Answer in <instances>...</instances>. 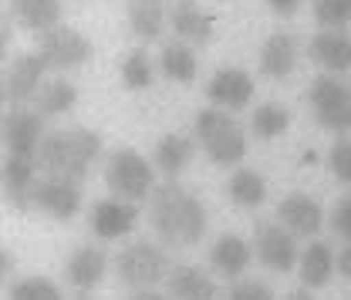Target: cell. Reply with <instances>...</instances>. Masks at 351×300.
<instances>
[{
  "instance_id": "cell-1",
  "label": "cell",
  "mask_w": 351,
  "mask_h": 300,
  "mask_svg": "<svg viewBox=\"0 0 351 300\" xmlns=\"http://www.w3.org/2000/svg\"><path fill=\"white\" fill-rule=\"evenodd\" d=\"M149 219L162 243L169 247H196L206 233V210L203 203L182 189L176 179H166L149 196Z\"/></svg>"
},
{
  "instance_id": "cell-2",
  "label": "cell",
  "mask_w": 351,
  "mask_h": 300,
  "mask_svg": "<svg viewBox=\"0 0 351 300\" xmlns=\"http://www.w3.org/2000/svg\"><path fill=\"white\" fill-rule=\"evenodd\" d=\"M101 155V135L91 129H68L51 132L38 152V166L47 175L82 182L88 175V166Z\"/></svg>"
},
{
  "instance_id": "cell-3",
  "label": "cell",
  "mask_w": 351,
  "mask_h": 300,
  "mask_svg": "<svg viewBox=\"0 0 351 300\" xmlns=\"http://www.w3.org/2000/svg\"><path fill=\"white\" fill-rule=\"evenodd\" d=\"M193 138L203 149V155L223 169L243 162L247 155V132L233 118V112L223 108H203L193 122Z\"/></svg>"
},
{
  "instance_id": "cell-4",
  "label": "cell",
  "mask_w": 351,
  "mask_h": 300,
  "mask_svg": "<svg viewBox=\"0 0 351 300\" xmlns=\"http://www.w3.org/2000/svg\"><path fill=\"white\" fill-rule=\"evenodd\" d=\"M105 186L115 199L142 203L156 192V172L149 166V159L138 155L135 149H115L105 159Z\"/></svg>"
},
{
  "instance_id": "cell-5",
  "label": "cell",
  "mask_w": 351,
  "mask_h": 300,
  "mask_svg": "<svg viewBox=\"0 0 351 300\" xmlns=\"http://www.w3.org/2000/svg\"><path fill=\"white\" fill-rule=\"evenodd\" d=\"M115 270H119V280L132 287V290H152L159 280H169V257L156 247V243H132L125 247L119 257H115Z\"/></svg>"
},
{
  "instance_id": "cell-6",
  "label": "cell",
  "mask_w": 351,
  "mask_h": 300,
  "mask_svg": "<svg viewBox=\"0 0 351 300\" xmlns=\"http://www.w3.org/2000/svg\"><path fill=\"white\" fill-rule=\"evenodd\" d=\"M307 105L317 118V125L335 135L351 129V88L338 82V75H321L307 88Z\"/></svg>"
},
{
  "instance_id": "cell-7",
  "label": "cell",
  "mask_w": 351,
  "mask_h": 300,
  "mask_svg": "<svg viewBox=\"0 0 351 300\" xmlns=\"http://www.w3.org/2000/svg\"><path fill=\"white\" fill-rule=\"evenodd\" d=\"M254 253L267 270L274 273H287L298 266L301 250H298V236L284 226V223H274V219H261L254 226Z\"/></svg>"
},
{
  "instance_id": "cell-8",
  "label": "cell",
  "mask_w": 351,
  "mask_h": 300,
  "mask_svg": "<svg viewBox=\"0 0 351 300\" xmlns=\"http://www.w3.org/2000/svg\"><path fill=\"white\" fill-rule=\"evenodd\" d=\"M38 54L47 61V68H54V71H71V68H82V64H85L88 58L95 54V47H91V41H88L82 31H75V27H54V31L41 34Z\"/></svg>"
},
{
  "instance_id": "cell-9",
  "label": "cell",
  "mask_w": 351,
  "mask_h": 300,
  "mask_svg": "<svg viewBox=\"0 0 351 300\" xmlns=\"http://www.w3.org/2000/svg\"><path fill=\"white\" fill-rule=\"evenodd\" d=\"M3 145L10 155H24V159H38L44 145V118L38 112H27V108H7L3 115Z\"/></svg>"
},
{
  "instance_id": "cell-10",
  "label": "cell",
  "mask_w": 351,
  "mask_h": 300,
  "mask_svg": "<svg viewBox=\"0 0 351 300\" xmlns=\"http://www.w3.org/2000/svg\"><path fill=\"white\" fill-rule=\"evenodd\" d=\"M44 71H47V61L41 54H21L14 58V64L3 71V88H0V98L7 108H17L21 101H27L31 95H38L44 85Z\"/></svg>"
},
{
  "instance_id": "cell-11",
  "label": "cell",
  "mask_w": 351,
  "mask_h": 300,
  "mask_svg": "<svg viewBox=\"0 0 351 300\" xmlns=\"http://www.w3.org/2000/svg\"><path fill=\"white\" fill-rule=\"evenodd\" d=\"M206 98L213 108L223 112H243L254 101V78L243 68H219L206 82Z\"/></svg>"
},
{
  "instance_id": "cell-12",
  "label": "cell",
  "mask_w": 351,
  "mask_h": 300,
  "mask_svg": "<svg viewBox=\"0 0 351 300\" xmlns=\"http://www.w3.org/2000/svg\"><path fill=\"white\" fill-rule=\"evenodd\" d=\"M135 219H138V206L125 203V199H98L91 210H88V226L98 240H122L135 229Z\"/></svg>"
},
{
  "instance_id": "cell-13",
  "label": "cell",
  "mask_w": 351,
  "mask_h": 300,
  "mask_svg": "<svg viewBox=\"0 0 351 300\" xmlns=\"http://www.w3.org/2000/svg\"><path fill=\"white\" fill-rule=\"evenodd\" d=\"M31 203H34L41 213L54 216V219H71V216L82 210V182L58 179V175L38 179L34 199H31Z\"/></svg>"
},
{
  "instance_id": "cell-14",
  "label": "cell",
  "mask_w": 351,
  "mask_h": 300,
  "mask_svg": "<svg viewBox=\"0 0 351 300\" xmlns=\"http://www.w3.org/2000/svg\"><path fill=\"white\" fill-rule=\"evenodd\" d=\"M34 186H38V159H24V155L7 152V159H3V199L14 210H31Z\"/></svg>"
},
{
  "instance_id": "cell-15",
  "label": "cell",
  "mask_w": 351,
  "mask_h": 300,
  "mask_svg": "<svg viewBox=\"0 0 351 300\" xmlns=\"http://www.w3.org/2000/svg\"><path fill=\"white\" fill-rule=\"evenodd\" d=\"M169 24H173L176 38L186 44H210L217 34L213 14H206L196 0H176L169 10Z\"/></svg>"
},
{
  "instance_id": "cell-16",
  "label": "cell",
  "mask_w": 351,
  "mask_h": 300,
  "mask_svg": "<svg viewBox=\"0 0 351 300\" xmlns=\"http://www.w3.org/2000/svg\"><path fill=\"white\" fill-rule=\"evenodd\" d=\"M307 54L324 75H341L351 68V34L348 31H317L307 44Z\"/></svg>"
},
{
  "instance_id": "cell-17",
  "label": "cell",
  "mask_w": 351,
  "mask_h": 300,
  "mask_svg": "<svg viewBox=\"0 0 351 300\" xmlns=\"http://www.w3.org/2000/svg\"><path fill=\"white\" fill-rule=\"evenodd\" d=\"M105 266H108L105 250H101V247H91V243H85V247H78V250L68 257V263H64V280H68L75 290L88 294V290H95V287L101 284Z\"/></svg>"
},
{
  "instance_id": "cell-18",
  "label": "cell",
  "mask_w": 351,
  "mask_h": 300,
  "mask_svg": "<svg viewBox=\"0 0 351 300\" xmlns=\"http://www.w3.org/2000/svg\"><path fill=\"white\" fill-rule=\"evenodd\" d=\"M277 219L294 233V236H314L321 226H324V213L321 206L304 196V192H291L277 203Z\"/></svg>"
},
{
  "instance_id": "cell-19",
  "label": "cell",
  "mask_w": 351,
  "mask_h": 300,
  "mask_svg": "<svg viewBox=\"0 0 351 300\" xmlns=\"http://www.w3.org/2000/svg\"><path fill=\"white\" fill-rule=\"evenodd\" d=\"M338 270V257L335 250L324 243V240H311L304 250H301V260H298V273H301V284L307 290H321L331 284Z\"/></svg>"
},
{
  "instance_id": "cell-20",
  "label": "cell",
  "mask_w": 351,
  "mask_h": 300,
  "mask_svg": "<svg viewBox=\"0 0 351 300\" xmlns=\"http://www.w3.org/2000/svg\"><path fill=\"white\" fill-rule=\"evenodd\" d=\"M250 260H254L250 243L240 240L237 233H223L217 243L210 247V263H213V270L219 277H226V280H240L247 273Z\"/></svg>"
},
{
  "instance_id": "cell-21",
  "label": "cell",
  "mask_w": 351,
  "mask_h": 300,
  "mask_svg": "<svg viewBox=\"0 0 351 300\" xmlns=\"http://www.w3.org/2000/svg\"><path fill=\"white\" fill-rule=\"evenodd\" d=\"M298 68V41L287 31H274L261 47V71L274 82H284Z\"/></svg>"
},
{
  "instance_id": "cell-22",
  "label": "cell",
  "mask_w": 351,
  "mask_h": 300,
  "mask_svg": "<svg viewBox=\"0 0 351 300\" xmlns=\"http://www.w3.org/2000/svg\"><path fill=\"white\" fill-rule=\"evenodd\" d=\"M169 297L173 300H217V284L210 273H203V266L182 263L169 270Z\"/></svg>"
},
{
  "instance_id": "cell-23",
  "label": "cell",
  "mask_w": 351,
  "mask_h": 300,
  "mask_svg": "<svg viewBox=\"0 0 351 300\" xmlns=\"http://www.w3.org/2000/svg\"><path fill=\"white\" fill-rule=\"evenodd\" d=\"M10 14L24 31L47 34L58 27L61 17V0H10Z\"/></svg>"
},
{
  "instance_id": "cell-24",
  "label": "cell",
  "mask_w": 351,
  "mask_h": 300,
  "mask_svg": "<svg viewBox=\"0 0 351 300\" xmlns=\"http://www.w3.org/2000/svg\"><path fill=\"white\" fill-rule=\"evenodd\" d=\"M166 21H169L166 0H129V27L135 38H142V41L162 38Z\"/></svg>"
},
{
  "instance_id": "cell-25",
  "label": "cell",
  "mask_w": 351,
  "mask_h": 300,
  "mask_svg": "<svg viewBox=\"0 0 351 300\" xmlns=\"http://www.w3.org/2000/svg\"><path fill=\"white\" fill-rule=\"evenodd\" d=\"M193 152H196L193 138H186V135H162L159 145H156L152 162H156V169L162 172L166 179H176L179 172L193 162Z\"/></svg>"
},
{
  "instance_id": "cell-26",
  "label": "cell",
  "mask_w": 351,
  "mask_h": 300,
  "mask_svg": "<svg viewBox=\"0 0 351 300\" xmlns=\"http://www.w3.org/2000/svg\"><path fill=\"white\" fill-rule=\"evenodd\" d=\"M159 68L169 82H179V85H189L196 82V71H199V61H196V51L186 41H169L159 54Z\"/></svg>"
},
{
  "instance_id": "cell-27",
  "label": "cell",
  "mask_w": 351,
  "mask_h": 300,
  "mask_svg": "<svg viewBox=\"0 0 351 300\" xmlns=\"http://www.w3.org/2000/svg\"><path fill=\"white\" fill-rule=\"evenodd\" d=\"M226 196H230L237 206L254 210V206H261L263 199H267V179L254 169H237L226 179Z\"/></svg>"
},
{
  "instance_id": "cell-28",
  "label": "cell",
  "mask_w": 351,
  "mask_h": 300,
  "mask_svg": "<svg viewBox=\"0 0 351 300\" xmlns=\"http://www.w3.org/2000/svg\"><path fill=\"white\" fill-rule=\"evenodd\" d=\"M75 101H78V88L71 85V82H64V78H54V82H44L41 91H38V115L41 118H54V115H64V112H71L75 108Z\"/></svg>"
},
{
  "instance_id": "cell-29",
  "label": "cell",
  "mask_w": 351,
  "mask_h": 300,
  "mask_svg": "<svg viewBox=\"0 0 351 300\" xmlns=\"http://www.w3.org/2000/svg\"><path fill=\"white\" fill-rule=\"evenodd\" d=\"M287 129H291V112L280 101H263V105H257V112L250 115V132L261 142H274Z\"/></svg>"
},
{
  "instance_id": "cell-30",
  "label": "cell",
  "mask_w": 351,
  "mask_h": 300,
  "mask_svg": "<svg viewBox=\"0 0 351 300\" xmlns=\"http://www.w3.org/2000/svg\"><path fill=\"white\" fill-rule=\"evenodd\" d=\"M7 300H64L61 287L47 277H24L7 287Z\"/></svg>"
},
{
  "instance_id": "cell-31",
  "label": "cell",
  "mask_w": 351,
  "mask_h": 300,
  "mask_svg": "<svg viewBox=\"0 0 351 300\" xmlns=\"http://www.w3.org/2000/svg\"><path fill=\"white\" fill-rule=\"evenodd\" d=\"M122 85L129 91H142V88L152 85V58L142 47H135V51L125 54V61H122Z\"/></svg>"
},
{
  "instance_id": "cell-32",
  "label": "cell",
  "mask_w": 351,
  "mask_h": 300,
  "mask_svg": "<svg viewBox=\"0 0 351 300\" xmlns=\"http://www.w3.org/2000/svg\"><path fill=\"white\" fill-rule=\"evenodd\" d=\"M314 21L321 31H345L351 24V0H314Z\"/></svg>"
},
{
  "instance_id": "cell-33",
  "label": "cell",
  "mask_w": 351,
  "mask_h": 300,
  "mask_svg": "<svg viewBox=\"0 0 351 300\" xmlns=\"http://www.w3.org/2000/svg\"><path fill=\"white\" fill-rule=\"evenodd\" d=\"M328 169H331V175L341 186L351 189V138L348 135H338L331 142V149H328Z\"/></svg>"
},
{
  "instance_id": "cell-34",
  "label": "cell",
  "mask_w": 351,
  "mask_h": 300,
  "mask_svg": "<svg viewBox=\"0 0 351 300\" xmlns=\"http://www.w3.org/2000/svg\"><path fill=\"white\" fill-rule=\"evenodd\" d=\"M226 300H274V290H270V284H263L257 277H240L230 284Z\"/></svg>"
},
{
  "instance_id": "cell-35",
  "label": "cell",
  "mask_w": 351,
  "mask_h": 300,
  "mask_svg": "<svg viewBox=\"0 0 351 300\" xmlns=\"http://www.w3.org/2000/svg\"><path fill=\"white\" fill-rule=\"evenodd\" d=\"M331 233L341 236L345 243H351V196H341L335 206H331Z\"/></svg>"
},
{
  "instance_id": "cell-36",
  "label": "cell",
  "mask_w": 351,
  "mask_h": 300,
  "mask_svg": "<svg viewBox=\"0 0 351 300\" xmlns=\"http://www.w3.org/2000/svg\"><path fill=\"white\" fill-rule=\"evenodd\" d=\"M263 3H267V10H270L274 17L287 21V17H294V14L301 10V3H304V0H263Z\"/></svg>"
},
{
  "instance_id": "cell-37",
  "label": "cell",
  "mask_w": 351,
  "mask_h": 300,
  "mask_svg": "<svg viewBox=\"0 0 351 300\" xmlns=\"http://www.w3.org/2000/svg\"><path fill=\"white\" fill-rule=\"evenodd\" d=\"M338 273L351 280V243L345 247V250H341V253H338Z\"/></svg>"
},
{
  "instance_id": "cell-38",
  "label": "cell",
  "mask_w": 351,
  "mask_h": 300,
  "mask_svg": "<svg viewBox=\"0 0 351 300\" xmlns=\"http://www.w3.org/2000/svg\"><path fill=\"white\" fill-rule=\"evenodd\" d=\"M129 300H169V297H162V294H156V290H135Z\"/></svg>"
},
{
  "instance_id": "cell-39",
  "label": "cell",
  "mask_w": 351,
  "mask_h": 300,
  "mask_svg": "<svg viewBox=\"0 0 351 300\" xmlns=\"http://www.w3.org/2000/svg\"><path fill=\"white\" fill-rule=\"evenodd\" d=\"M0 266H3V277L10 273V266H14V260H10V250H0Z\"/></svg>"
},
{
  "instance_id": "cell-40",
  "label": "cell",
  "mask_w": 351,
  "mask_h": 300,
  "mask_svg": "<svg viewBox=\"0 0 351 300\" xmlns=\"http://www.w3.org/2000/svg\"><path fill=\"white\" fill-rule=\"evenodd\" d=\"M284 300H311V290H307V287H304V290H291Z\"/></svg>"
},
{
  "instance_id": "cell-41",
  "label": "cell",
  "mask_w": 351,
  "mask_h": 300,
  "mask_svg": "<svg viewBox=\"0 0 351 300\" xmlns=\"http://www.w3.org/2000/svg\"><path fill=\"white\" fill-rule=\"evenodd\" d=\"M78 300H88V297H78Z\"/></svg>"
},
{
  "instance_id": "cell-42",
  "label": "cell",
  "mask_w": 351,
  "mask_h": 300,
  "mask_svg": "<svg viewBox=\"0 0 351 300\" xmlns=\"http://www.w3.org/2000/svg\"><path fill=\"white\" fill-rule=\"evenodd\" d=\"M348 88H351V85H348Z\"/></svg>"
}]
</instances>
